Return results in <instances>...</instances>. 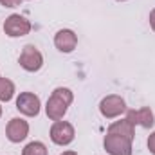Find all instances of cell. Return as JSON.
<instances>
[{
	"label": "cell",
	"mask_w": 155,
	"mask_h": 155,
	"mask_svg": "<svg viewBox=\"0 0 155 155\" xmlns=\"http://www.w3.org/2000/svg\"><path fill=\"white\" fill-rule=\"evenodd\" d=\"M72 99H74V96L69 88H63V87L54 88L51 97L47 99V107H45L47 117L51 121H61L63 116L67 114V108L71 107Z\"/></svg>",
	"instance_id": "1"
},
{
	"label": "cell",
	"mask_w": 155,
	"mask_h": 155,
	"mask_svg": "<svg viewBox=\"0 0 155 155\" xmlns=\"http://www.w3.org/2000/svg\"><path fill=\"white\" fill-rule=\"evenodd\" d=\"M18 63L27 72H38L40 69H41V65H43V56H41V52H40L35 45L29 43V45H25L22 49L20 58H18Z\"/></svg>",
	"instance_id": "2"
},
{
	"label": "cell",
	"mask_w": 155,
	"mask_h": 155,
	"mask_svg": "<svg viewBox=\"0 0 155 155\" xmlns=\"http://www.w3.org/2000/svg\"><path fill=\"white\" fill-rule=\"evenodd\" d=\"M4 33L11 38H20L31 33V22L22 15H11L4 22Z\"/></svg>",
	"instance_id": "3"
},
{
	"label": "cell",
	"mask_w": 155,
	"mask_h": 155,
	"mask_svg": "<svg viewBox=\"0 0 155 155\" xmlns=\"http://www.w3.org/2000/svg\"><path fill=\"white\" fill-rule=\"evenodd\" d=\"M74 126L67 121H54L51 126V141L58 146H67L74 141Z\"/></svg>",
	"instance_id": "4"
},
{
	"label": "cell",
	"mask_w": 155,
	"mask_h": 155,
	"mask_svg": "<svg viewBox=\"0 0 155 155\" xmlns=\"http://www.w3.org/2000/svg\"><path fill=\"white\" fill-rule=\"evenodd\" d=\"M99 112H101V116L107 117V119H114V117H119L123 112H126V103H124V99L121 96L110 94V96L101 99Z\"/></svg>",
	"instance_id": "5"
},
{
	"label": "cell",
	"mask_w": 155,
	"mask_h": 155,
	"mask_svg": "<svg viewBox=\"0 0 155 155\" xmlns=\"http://www.w3.org/2000/svg\"><path fill=\"white\" fill-rule=\"evenodd\" d=\"M103 146L110 155H132V141L116 134H107Z\"/></svg>",
	"instance_id": "6"
},
{
	"label": "cell",
	"mask_w": 155,
	"mask_h": 155,
	"mask_svg": "<svg viewBox=\"0 0 155 155\" xmlns=\"http://www.w3.org/2000/svg\"><path fill=\"white\" fill-rule=\"evenodd\" d=\"M40 97L33 92H22L16 99V108L27 117H36L40 114Z\"/></svg>",
	"instance_id": "7"
},
{
	"label": "cell",
	"mask_w": 155,
	"mask_h": 155,
	"mask_svg": "<svg viewBox=\"0 0 155 155\" xmlns=\"http://www.w3.org/2000/svg\"><path fill=\"white\" fill-rule=\"evenodd\" d=\"M5 134H7V139L11 143H20L27 137L29 134V124L27 121L20 119V117H15L7 123V128H5Z\"/></svg>",
	"instance_id": "8"
},
{
	"label": "cell",
	"mask_w": 155,
	"mask_h": 155,
	"mask_svg": "<svg viewBox=\"0 0 155 155\" xmlns=\"http://www.w3.org/2000/svg\"><path fill=\"white\" fill-rule=\"evenodd\" d=\"M54 45H56V49L61 51V52H72L78 45L76 33L71 31V29H61V31H58L56 36H54Z\"/></svg>",
	"instance_id": "9"
},
{
	"label": "cell",
	"mask_w": 155,
	"mask_h": 155,
	"mask_svg": "<svg viewBox=\"0 0 155 155\" xmlns=\"http://www.w3.org/2000/svg\"><path fill=\"white\" fill-rule=\"evenodd\" d=\"M126 119L132 123V124H139L143 128H152L155 123L153 112L148 108V107H143L139 110H128L126 112Z\"/></svg>",
	"instance_id": "10"
},
{
	"label": "cell",
	"mask_w": 155,
	"mask_h": 155,
	"mask_svg": "<svg viewBox=\"0 0 155 155\" xmlns=\"http://www.w3.org/2000/svg\"><path fill=\"white\" fill-rule=\"evenodd\" d=\"M108 134H116V135H121L128 141H134L135 130H134V124L128 119H121V121H116L108 126Z\"/></svg>",
	"instance_id": "11"
},
{
	"label": "cell",
	"mask_w": 155,
	"mask_h": 155,
	"mask_svg": "<svg viewBox=\"0 0 155 155\" xmlns=\"http://www.w3.org/2000/svg\"><path fill=\"white\" fill-rule=\"evenodd\" d=\"M15 96V83L7 78H0V101H11Z\"/></svg>",
	"instance_id": "12"
},
{
	"label": "cell",
	"mask_w": 155,
	"mask_h": 155,
	"mask_svg": "<svg viewBox=\"0 0 155 155\" xmlns=\"http://www.w3.org/2000/svg\"><path fill=\"white\" fill-rule=\"evenodd\" d=\"M22 155H47V148H45L43 143L33 141V143H29V144L24 148Z\"/></svg>",
	"instance_id": "13"
},
{
	"label": "cell",
	"mask_w": 155,
	"mask_h": 155,
	"mask_svg": "<svg viewBox=\"0 0 155 155\" xmlns=\"http://www.w3.org/2000/svg\"><path fill=\"white\" fill-rule=\"evenodd\" d=\"M20 2L22 0H0V5H4V7H16V5H20Z\"/></svg>",
	"instance_id": "14"
},
{
	"label": "cell",
	"mask_w": 155,
	"mask_h": 155,
	"mask_svg": "<svg viewBox=\"0 0 155 155\" xmlns=\"http://www.w3.org/2000/svg\"><path fill=\"white\" fill-rule=\"evenodd\" d=\"M148 150H150V153L155 155V132L148 137Z\"/></svg>",
	"instance_id": "15"
},
{
	"label": "cell",
	"mask_w": 155,
	"mask_h": 155,
	"mask_svg": "<svg viewBox=\"0 0 155 155\" xmlns=\"http://www.w3.org/2000/svg\"><path fill=\"white\" fill-rule=\"evenodd\" d=\"M150 25L155 31V9H152V13H150Z\"/></svg>",
	"instance_id": "16"
},
{
	"label": "cell",
	"mask_w": 155,
	"mask_h": 155,
	"mask_svg": "<svg viewBox=\"0 0 155 155\" xmlns=\"http://www.w3.org/2000/svg\"><path fill=\"white\" fill-rule=\"evenodd\" d=\"M61 155H78V153H76V152H63Z\"/></svg>",
	"instance_id": "17"
},
{
	"label": "cell",
	"mask_w": 155,
	"mask_h": 155,
	"mask_svg": "<svg viewBox=\"0 0 155 155\" xmlns=\"http://www.w3.org/2000/svg\"><path fill=\"white\" fill-rule=\"evenodd\" d=\"M0 116H2V107H0Z\"/></svg>",
	"instance_id": "18"
},
{
	"label": "cell",
	"mask_w": 155,
	"mask_h": 155,
	"mask_svg": "<svg viewBox=\"0 0 155 155\" xmlns=\"http://www.w3.org/2000/svg\"><path fill=\"white\" fill-rule=\"evenodd\" d=\"M117 2H126V0H117Z\"/></svg>",
	"instance_id": "19"
}]
</instances>
